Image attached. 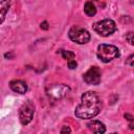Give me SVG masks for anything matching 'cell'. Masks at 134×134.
Masks as SVG:
<instances>
[{
    "instance_id": "obj_12",
    "label": "cell",
    "mask_w": 134,
    "mask_h": 134,
    "mask_svg": "<svg viewBox=\"0 0 134 134\" xmlns=\"http://www.w3.org/2000/svg\"><path fill=\"white\" fill-rule=\"evenodd\" d=\"M61 54H62V58L63 59H65V60H67V61H70V60H72L74 57H75V54H74V52H72V51H69V50H64V49H61Z\"/></svg>"
},
{
    "instance_id": "obj_17",
    "label": "cell",
    "mask_w": 134,
    "mask_h": 134,
    "mask_svg": "<svg viewBox=\"0 0 134 134\" xmlns=\"http://www.w3.org/2000/svg\"><path fill=\"white\" fill-rule=\"evenodd\" d=\"M125 118H127L128 120H130V128L133 129V127H132V121H133V116H132V114L126 113V114H125Z\"/></svg>"
},
{
    "instance_id": "obj_16",
    "label": "cell",
    "mask_w": 134,
    "mask_h": 134,
    "mask_svg": "<svg viewBox=\"0 0 134 134\" xmlns=\"http://www.w3.org/2000/svg\"><path fill=\"white\" fill-rule=\"evenodd\" d=\"M133 58H134V55H133V54H130V55H129V58L126 60V64L132 67V66H133V60H134Z\"/></svg>"
},
{
    "instance_id": "obj_5",
    "label": "cell",
    "mask_w": 134,
    "mask_h": 134,
    "mask_svg": "<svg viewBox=\"0 0 134 134\" xmlns=\"http://www.w3.org/2000/svg\"><path fill=\"white\" fill-rule=\"evenodd\" d=\"M68 36L71 41L77 44H86L90 41V38H91L89 31L80 26H72L69 29Z\"/></svg>"
},
{
    "instance_id": "obj_10",
    "label": "cell",
    "mask_w": 134,
    "mask_h": 134,
    "mask_svg": "<svg viewBox=\"0 0 134 134\" xmlns=\"http://www.w3.org/2000/svg\"><path fill=\"white\" fill-rule=\"evenodd\" d=\"M9 1H6V0H0V24L4 21L5 19V16L9 9Z\"/></svg>"
},
{
    "instance_id": "obj_19",
    "label": "cell",
    "mask_w": 134,
    "mask_h": 134,
    "mask_svg": "<svg viewBox=\"0 0 134 134\" xmlns=\"http://www.w3.org/2000/svg\"><path fill=\"white\" fill-rule=\"evenodd\" d=\"M4 57H5V58H13V57H14V53H13V52L5 53V54H4Z\"/></svg>"
},
{
    "instance_id": "obj_8",
    "label": "cell",
    "mask_w": 134,
    "mask_h": 134,
    "mask_svg": "<svg viewBox=\"0 0 134 134\" xmlns=\"http://www.w3.org/2000/svg\"><path fill=\"white\" fill-rule=\"evenodd\" d=\"M9 87L14 92L20 93V94H24L27 91V85L25 82L21 81V80H14L9 83Z\"/></svg>"
},
{
    "instance_id": "obj_7",
    "label": "cell",
    "mask_w": 134,
    "mask_h": 134,
    "mask_svg": "<svg viewBox=\"0 0 134 134\" xmlns=\"http://www.w3.org/2000/svg\"><path fill=\"white\" fill-rule=\"evenodd\" d=\"M83 79L89 85H98L102 79V71L97 66H92L84 73Z\"/></svg>"
},
{
    "instance_id": "obj_18",
    "label": "cell",
    "mask_w": 134,
    "mask_h": 134,
    "mask_svg": "<svg viewBox=\"0 0 134 134\" xmlns=\"http://www.w3.org/2000/svg\"><path fill=\"white\" fill-rule=\"evenodd\" d=\"M40 27H41L42 29H44V30H47V29L49 28V26H48V23H47V21H43V22L41 23Z\"/></svg>"
},
{
    "instance_id": "obj_6",
    "label": "cell",
    "mask_w": 134,
    "mask_h": 134,
    "mask_svg": "<svg viewBox=\"0 0 134 134\" xmlns=\"http://www.w3.org/2000/svg\"><path fill=\"white\" fill-rule=\"evenodd\" d=\"M35 105L31 100H26L19 109V119L23 126L28 125L34 117Z\"/></svg>"
},
{
    "instance_id": "obj_11",
    "label": "cell",
    "mask_w": 134,
    "mask_h": 134,
    "mask_svg": "<svg viewBox=\"0 0 134 134\" xmlns=\"http://www.w3.org/2000/svg\"><path fill=\"white\" fill-rule=\"evenodd\" d=\"M84 12L87 16L89 17H93L95 14H96V7H95V4L91 1H87L84 5Z\"/></svg>"
},
{
    "instance_id": "obj_3",
    "label": "cell",
    "mask_w": 134,
    "mask_h": 134,
    "mask_svg": "<svg viewBox=\"0 0 134 134\" xmlns=\"http://www.w3.org/2000/svg\"><path fill=\"white\" fill-rule=\"evenodd\" d=\"M93 29L102 37H108L116 30V24L112 19H104L93 24Z\"/></svg>"
},
{
    "instance_id": "obj_9",
    "label": "cell",
    "mask_w": 134,
    "mask_h": 134,
    "mask_svg": "<svg viewBox=\"0 0 134 134\" xmlns=\"http://www.w3.org/2000/svg\"><path fill=\"white\" fill-rule=\"evenodd\" d=\"M88 128L94 133V134H104L106 132V127L103 122L99 120H92L88 122Z\"/></svg>"
},
{
    "instance_id": "obj_13",
    "label": "cell",
    "mask_w": 134,
    "mask_h": 134,
    "mask_svg": "<svg viewBox=\"0 0 134 134\" xmlns=\"http://www.w3.org/2000/svg\"><path fill=\"white\" fill-rule=\"evenodd\" d=\"M133 35H134V34H133L132 31H130V32H128L127 36H126V39L128 40V42H129L131 45L134 44V41H133Z\"/></svg>"
},
{
    "instance_id": "obj_20",
    "label": "cell",
    "mask_w": 134,
    "mask_h": 134,
    "mask_svg": "<svg viewBox=\"0 0 134 134\" xmlns=\"http://www.w3.org/2000/svg\"><path fill=\"white\" fill-rule=\"evenodd\" d=\"M112 134H116V133H112Z\"/></svg>"
},
{
    "instance_id": "obj_15",
    "label": "cell",
    "mask_w": 134,
    "mask_h": 134,
    "mask_svg": "<svg viewBox=\"0 0 134 134\" xmlns=\"http://www.w3.org/2000/svg\"><path fill=\"white\" fill-rule=\"evenodd\" d=\"M76 66H77V63H76L74 60H70V61H68V67H69L70 69H75Z\"/></svg>"
},
{
    "instance_id": "obj_2",
    "label": "cell",
    "mask_w": 134,
    "mask_h": 134,
    "mask_svg": "<svg viewBox=\"0 0 134 134\" xmlns=\"http://www.w3.org/2000/svg\"><path fill=\"white\" fill-rule=\"evenodd\" d=\"M96 55L102 62L108 63V62H110V61L119 57V49L114 45L99 44L97 46Z\"/></svg>"
},
{
    "instance_id": "obj_1",
    "label": "cell",
    "mask_w": 134,
    "mask_h": 134,
    "mask_svg": "<svg viewBox=\"0 0 134 134\" xmlns=\"http://www.w3.org/2000/svg\"><path fill=\"white\" fill-rule=\"evenodd\" d=\"M102 109V102L97 94L92 91H87L82 94L81 103L75 108L74 114L81 119H89L99 113Z\"/></svg>"
},
{
    "instance_id": "obj_4",
    "label": "cell",
    "mask_w": 134,
    "mask_h": 134,
    "mask_svg": "<svg viewBox=\"0 0 134 134\" xmlns=\"http://www.w3.org/2000/svg\"><path fill=\"white\" fill-rule=\"evenodd\" d=\"M46 94L49 98L53 100H58L63 98L70 91V87L65 84H50L46 87Z\"/></svg>"
},
{
    "instance_id": "obj_14",
    "label": "cell",
    "mask_w": 134,
    "mask_h": 134,
    "mask_svg": "<svg viewBox=\"0 0 134 134\" xmlns=\"http://www.w3.org/2000/svg\"><path fill=\"white\" fill-rule=\"evenodd\" d=\"M71 133V129L68 126H63L61 129V134H70Z\"/></svg>"
}]
</instances>
